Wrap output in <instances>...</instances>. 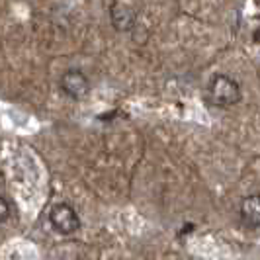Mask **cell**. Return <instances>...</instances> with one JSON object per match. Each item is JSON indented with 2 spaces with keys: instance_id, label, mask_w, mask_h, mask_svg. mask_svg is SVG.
Masks as SVG:
<instances>
[{
  "instance_id": "1",
  "label": "cell",
  "mask_w": 260,
  "mask_h": 260,
  "mask_svg": "<svg viewBox=\"0 0 260 260\" xmlns=\"http://www.w3.org/2000/svg\"><path fill=\"white\" fill-rule=\"evenodd\" d=\"M209 102L219 108H229L241 100V86L235 78L227 75H215L208 86Z\"/></svg>"
},
{
  "instance_id": "2",
  "label": "cell",
  "mask_w": 260,
  "mask_h": 260,
  "mask_svg": "<svg viewBox=\"0 0 260 260\" xmlns=\"http://www.w3.org/2000/svg\"><path fill=\"white\" fill-rule=\"evenodd\" d=\"M49 223L61 235H73L80 229V219H78L77 211L69 204H57L49 211Z\"/></svg>"
},
{
  "instance_id": "3",
  "label": "cell",
  "mask_w": 260,
  "mask_h": 260,
  "mask_svg": "<svg viewBox=\"0 0 260 260\" xmlns=\"http://www.w3.org/2000/svg\"><path fill=\"white\" fill-rule=\"evenodd\" d=\"M61 90L73 100H82L90 92V82L80 71H67L61 77Z\"/></svg>"
},
{
  "instance_id": "4",
  "label": "cell",
  "mask_w": 260,
  "mask_h": 260,
  "mask_svg": "<svg viewBox=\"0 0 260 260\" xmlns=\"http://www.w3.org/2000/svg\"><path fill=\"white\" fill-rule=\"evenodd\" d=\"M110 18H112V26L117 31H131L137 26V12L127 4H114L110 8Z\"/></svg>"
},
{
  "instance_id": "5",
  "label": "cell",
  "mask_w": 260,
  "mask_h": 260,
  "mask_svg": "<svg viewBox=\"0 0 260 260\" xmlns=\"http://www.w3.org/2000/svg\"><path fill=\"white\" fill-rule=\"evenodd\" d=\"M241 219L252 231L260 227V198L256 194L247 196L241 202Z\"/></svg>"
},
{
  "instance_id": "6",
  "label": "cell",
  "mask_w": 260,
  "mask_h": 260,
  "mask_svg": "<svg viewBox=\"0 0 260 260\" xmlns=\"http://www.w3.org/2000/svg\"><path fill=\"white\" fill-rule=\"evenodd\" d=\"M8 217H10V206H8V202L0 196V223H4Z\"/></svg>"
}]
</instances>
